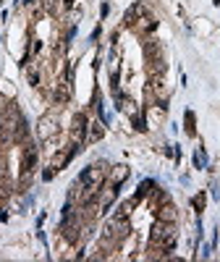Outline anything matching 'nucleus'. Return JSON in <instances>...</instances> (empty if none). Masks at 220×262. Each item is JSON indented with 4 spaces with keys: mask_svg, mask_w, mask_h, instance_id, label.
Segmentation results:
<instances>
[{
    "mask_svg": "<svg viewBox=\"0 0 220 262\" xmlns=\"http://www.w3.org/2000/svg\"><path fill=\"white\" fill-rule=\"evenodd\" d=\"M134 128L144 131V128H147V118H144V116H134Z\"/></svg>",
    "mask_w": 220,
    "mask_h": 262,
    "instance_id": "1a4fd4ad",
    "label": "nucleus"
},
{
    "mask_svg": "<svg viewBox=\"0 0 220 262\" xmlns=\"http://www.w3.org/2000/svg\"><path fill=\"white\" fill-rule=\"evenodd\" d=\"M194 163H196V168H205V149H196Z\"/></svg>",
    "mask_w": 220,
    "mask_h": 262,
    "instance_id": "6e6552de",
    "label": "nucleus"
},
{
    "mask_svg": "<svg viewBox=\"0 0 220 262\" xmlns=\"http://www.w3.org/2000/svg\"><path fill=\"white\" fill-rule=\"evenodd\" d=\"M53 100H55L58 105H63L65 100H69V84H58V90L53 92Z\"/></svg>",
    "mask_w": 220,
    "mask_h": 262,
    "instance_id": "7ed1b4c3",
    "label": "nucleus"
},
{
    "mask_svg": "<svg viewBox=\"0 0 220 262\" xmlns=\"http://www.w3.org/2000/svg\"><path fill=\"white\" fill-rule=\"evenodd\" d=\"M184 121H186V134H189V137H194V134H196V128H194V113H191V111H186Z\"/></svg>",
    "mask_w": 220,
    "mask_h": 262,
    "instance_id": "39448f33",
    "label": "nucleus"
},
{
    "mask_svg": "<svg viewBox=\"0 0 220 262\" xmlns=\"http://www.w3.org/2000/svg\"><path fill=\"white\" fill-rule=\"evenodd\" d=\"M90 134H92V139H100L102 137V123H90Z\"/></svg>",
    "mask_w": 220,
    "mask_h": 262,
    "instance_id": "0eeeda50",
    "label": "nucleus"
},
{
    "mask_svg": "<svg viewBox=\"0 0 220 262\" xmlns=\"http://www.w3.org/2000/svg\"><path fill=\"white\" fill-rule=\"evenodd\" d=\"M205 200H207V194H205V191H200V194H196L194 200H191V205H194L196 212H202V210H205Z\"/></svg>",
    "mask_w": 220,
    "mask_h": 262,
    "instance_id": "20e7f679",
    "label": "nucleus"
},
{
    "mask_svg": "<svg viewBox=\"0 0 220 262\" xmlns=\"http://www.w3.org/2000/svg\"><path fill=\"white\" fill-rule=\"evenodd\" d=\"M86 128H90V121H86V116H84V113H76V116H74V128H71V137H74L76 144H84Z\"/></svg>",
    "mask_w": 220,
    "mask_h": 262,
    "instance_id": "f257e3e1",
    "label": "nucleus"
},
{
    "mask_svg": "<svg viewBox=\"0 0 220 262\" xmlns=\"http://www.w3.org/2000/svg\"><path fill=\"white\" fill-rule=\"evenodd\" d=\"M126 176H128V170H126L123 165H118V170L113 173V179H116L113 184H121V181H126Z\"/></svg>",
    "mask_w": 220,
    "mask_h": 262,
    "instance_id": "423d86ee",
    "label": "nucleus"
},
{
    "mask_svg": "<svg viewBox=\"0 0 220 262\" xmlns=\"http://www.w3.org/2000/svg\"><path fill=\"white\" fill-rule=\"evenodd\" d=\"M21 168H24L27 173H34V168H37V149H34V144L24 147V160H21Z\"/></svg>",
    "mask_w": 220,
    "mask_h": 262,
    "instance_id": "f03ea898",
    "label": "nucleus"
}]
</instances>
